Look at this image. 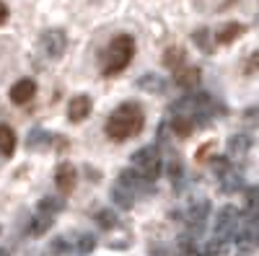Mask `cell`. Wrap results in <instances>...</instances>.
Instances as JSON below:
<instances>
[{"label":"cell","instance_id":"obj_27","mask_svg":"<svg viewBox=\"0 0 259 256\" xmlns=\"http://www.w3.org/2000/svg\"><path fill=\"white\" fill-rule=\"evenodd\" d=\"M0 256H6V251H0Z\"/></svg>","mask_w":259,"mask_h":256},{"label":"cell","instance_id":"obj_14","mask_svg":"<svg viewBox=\"0 0 259 256\" xmlns=\"http://www.w3.org/2000/svg\"><path fill=\"white\" fill-rule=\"evenodd\" d=\"M200 78H202L200 68H182L177 73V85H182V88H194V85L200 83Z\"/></svg>","mask_w":259,"mask_h":256},{"label":"cell","instance_id":"obj_13","mask_svg":"<svg viewBox=\"0 0 259 256\" xmlns=\"http://www.w3.org/2000/svg\"><path fill=\"white\" fill-rule=\"evenodd\" d=\"M16 150V132L8 124H0V156H13Z\"/></svg>","mask_w":259,"mask_h":256},{"label":"cell","instance_id":"obj_28","mask_svg":"<svg viewBox=\"0 0 259 256\" xmlns=\"http://www.w3.org/2000/svg\"><path fill=\"white\" fill-rule=\"evenodd\" d=\"M0 233H3V228H0Z\"/></svg>","mask_w":259,"mask_h":256},{"label":"cell","instance_id":"obj_21","mask_svg":"<svg viewBox=\"0 0 259 256\" xmlns=\"http://www.w3.org/2000/svg\"><path fill=\"white\" fill-rule=\"evenodd\" d=\"M168 176H171V181H174V186H182V181H184V166L179 161H174L168 166Z\"/></svg>","mask_w":259,"mask_h":256},{"label":"cell","instance_id":"obj_20","mask_svg":"<svg viewBox=\"0 0 259 256\" xmlns=\"http://www.w3.org/2000/svg\"><path fill=\"white\" fill-rule=\"evenodd\" d=\"M75 248H78L80 253H89V251L96 248V238L91 236V233H85V236H80V238L75 241Z\"/></svg>","mask_w":259,"mask_h":256},{"label":"cell","instance_id":"obj_6","mask_svg":"<svg viewBox=\"0 0 259 256\" xmlns=\"http://www.w3.org/2000/svg\"><path fill=\"white\" fill-rule=\"evenodd\" d=\"M52 142L62 145V150H65V145H68V140H65V137L50 135L47 130H41V127H34V130L29 132V137H26V145L29 147H41V145H52Z\"/></svg>","mask_w":259,"mask_h":256},{"label":"cell","instance_id":"obj_18","mask_svg":"<svg viewBox=\"0 0 259 256\" xmlns=\"http://www.w3.org/2000/svg\"><path fill=\"white\" fill-rule=\"evenodd\" d=\"M241 174H236L233 168H228L226 174L221 176V186H223V191H239L241 189Z\"/></svg>","mask_w":259,"mask_h":256},{"label":"cell","instance_id":"obj_23","mask_svg":"<svg viewBox=\"0 0 259 256\" xmlns=\"http://www.w3.org/2000/svg\"><path fill=\"white\" fill-rule=\"evenodd\" d=\"M68 248H70L68 238H55V241H52V246H50V253H47V256H60V253H65Z\"/></svg>","mask_w":259,"mask_h":256},{"label":"cell","instance_id":"obj_15","mask_svg":"<svg viewBox=\"0 0 259 256\" xmlns=\"http://www.w3.org/2000/svg\"><path fill=\"white\" fill-rule=\"evenodd\" d=\"M184 49L182 47H171V49H166V55H163V65L168 68V70H182L184 68Z\"/></svg>","mask_w":259,"mask_h":256},{"label":"cell","instance_id":"obj_26","mask_svg":"<svg viewBox=\"0 0 259 256\" xmlns=\"http://www.w3.org/2000/svg\"><path fill=\"white\" fill-rule=\"evenodd\" d=\"M6 21H8V6H6V3H0V26H3Z\"/></svg>","mask_w":259,"mask_h":256},{"label":"cell","instance_id":"obj_16","mask_svg":"<svg viewBox=\"0 0 259 256\" xmlns=\"http://www.w3.org/2000/svg\"><path fill=\"white\" fill-rule=\"evenodd\" d=\"M241 34H244L241 24H228V26H223L218 34H215V44H231V41L239 39Z\"/></svg>","mask_w":259,"mask_h":256},{"label":"cell","instance_id":"obj_17","mask_svg":"<svg viewBox=\"0 0 259 256\" xmlns=\"http://www.w3.org/2000/svg\"><path fill=\"white\" fill-rule=\"evenodd\" d=\"M249 145H251V137L244 135V132H239V135H233V137L228 140V153H231V156H244V153L249 150Z\"/></svg>","mask_w":259,"mask_h":256},{"label":"cell","instance_id":"obj_7","mask_svg":"<svg viewBox=\"0 0 259 256\" xmlns=\"http://www.w3.org/2000/svg\"><path fill=\"white\" fill-rule=\"evenodd\" d=\"M55 184H57L60 191H65V194L73 191V186H75V168L70 163H60L57 171H55Z\"/></svg>","mask_w":259,"mask_h":256},{"label":"cell","instance_id":"obj_4","mask_svg":"<svg viewBox=\"0 0 259 256\" xmlns=\"http://www.w3.org/2000/svg\"><path fill=\"white\" fill-rule=\"evenodd\" d=\"M41 49H45L47 57L60 60L65 55V49H68V36H65V31L62 29H47L41 34Z\"/></svg>","mask_w":259,"mask_h":256},{"label":"cell","instance_id":"obj_11","mask_svg":"<svg viewBox=\"0 0 259 256\" xmlns=\"http://www.w3.org/2000/svg\"><path fill=\"white\" fill-rule=\"evenodd\" d=\"M138 85H140L143 91H148V93H163V91H166V80H163L161 75H156V73L140 75V78H138Z\"/></svg>","mask_w":259,"mask_h":256},{"label":"cell","instance_id":"obj_3","mask_svg":"<svg viewBox=\"0 0 259 256\" xmlns=\"http://www.w3.org/2000/svg\"><path fill=\"white\" fill-rule=\"evenodd\" d=\"M130 163H133V168L138 171L143 179H148V181H156L161 176V171H163V161H161V153H158L156 145L140 147L138 153H133Z\"/></svg>","mask_w":259,"mask_h":256},{"label":"cell","instance_id":"obj_9","mask_svg":"<svg viewBox=\"0 0 259 256\" xmlns=\"http://www.w3.org/2000/svg\"><path fill=\"white\" fill-rule=\"evenodd\" d=\"M52 223H55V215H45V212H36V215L31 218V223H29V236H34V238H39V236H45V233L52 228Z\"/></svg>","mask_w":259,"mask_h":256},{"label":"cell","instance_id":"obj_1","mask_svg":"<svg viewBox=\"0 0 259 256\" xmlns=\"http://www.w3.org/2000/svg\"><path fill=\"white\" fill-rule=\"evenodd\" d=\"M143 124H145V114L140 109V104L127 101L119 109H114L112 117L106 119V137L114 140V142H124L130 137L140 135Z\"/></svg>","mask_w":259,"mask_h":256},{"label":"cell","instance_id":"obj_22","mask_svg":"<svg viewBox=\"0 0 259 256\" xmlns=\"http://www.w3.org/2000/svg\"><path fill=\"white\" fill-rule=\"evenodd\" d=\"M96 220H99L101 228H114L117 225V215H114V212H109V210H101L99 215H96Z\"/></svg>","mask_w":259,"mask_h":256},{"label":"cell","instance_id":"obj_24","mask_svg":"<svg viewBox=\"0 0 259 256\" xmlns=\"http://www.w3.org/2000/svg\"><path fill=\"white\" fill-rule=\"evenodd\" d=\"M259 70V52H254L249 60H246V68H244V73L246 75H251V73H256Z\"/></svg>","mask_w":259,"mask_h":256},{"label":"cell","instance_id":"obj_10","mask_svg":"<svg viewBox=\"0 0 259 256\" xmlns=\"http://www.w3.org/2000/svg\"><path fill=\"white\" fill-rule=\"evenodd\" d=\"M194 127H197L194 117H189V114H174L171 130H174V135H177V137H189V135L194 132Z\"/></svg>","mask_w":259,"mask_h":256},{"label":"cell","instance_id":"obj_25","mask_svg":"<svg viewBox=\"0 0 259 256\" xmlns=\"http://www.w3.org/2000/svg\"><path fill=\"white\" fill-rule=\"evenodd\" d=\"M194 41H200V47H202L205 52H210V44H207V31H205V29H200L197 34H194Z\"/></svg>","mask_w":259,"mask_h":256},{"label":"cell","instance_id":"obj_8","mask_svg":"<svg viewBox=\"0 0 259 256\" xmlns=\"http://www.w3.org/2000/svg\"><path fill=\"white\" fill-rule=\"evenodd\" d=\"M89 114H91V98L89 96H75L70 101V109H68L70 122H83Z\"/></svg>","mask_w":259,"mask_h":256},{"label":"cell","instance_id":"obj_5","mask_svg":"<svg viewBox=\"0 0 259 256\" xmlns=\"http://www.w3.org/2000/svg\"><path fill=\"white\" fill-rule=\"evenodd\" d=\"M34 93H36V83L31 78H24V80H18L11 88V101L18 104V106H24V104H29L34 98Z\"/></svg>","mask_w":259,"mask_h":256},{"label":"cell","instance_id":"obj_2","mask_svg":"<svg viewBox=\"0 0 259 256\" xmlns=\"http://www.w3.org/2000/svg\"><path fill=\"white\" fill-rule=\"evenodd\" d=\"M133 57H135V39L130 34H117L109 41V47L104 49V57H101L104 68H101V73L106 78H112V75L122 73L130 62H133Z\"/></svg>","mask_w":259,"mask_h":256},{"label":"cell","instance_id":"obj_19","mask_svg":"<svg viewBox=\"0 0 259 256\" xmlns=\"http://www.w3.org/2000/svg\"><path fill=\"white\" fill-rule=\"evenodd\" d=\"M62 207H65V202L60 197H45V199H39V204H36V210L45 212V215H57Z\"/></svg>","mask_w":259,"mask_h":256},{"label":"cell","instance_id":"obj_12","mask_svg":"<svg viewBox=\"0 0 259 256\" xmlns=\"http://www.w3.org/2000/svg\"><path fill=\"white\" fill-rule=\"evenodd\" d=\"M135 194H133V191H130L127 186H122L119 181L114 184V189H112V202L117 204V207H122V210H130V207H133L135 204Z\"/></svg>","mask_w":259,"mask_h":256}]
</instances>
